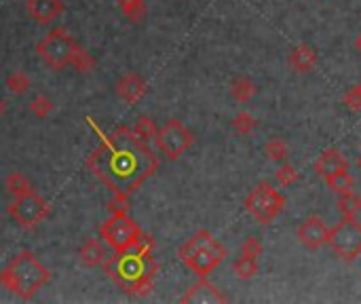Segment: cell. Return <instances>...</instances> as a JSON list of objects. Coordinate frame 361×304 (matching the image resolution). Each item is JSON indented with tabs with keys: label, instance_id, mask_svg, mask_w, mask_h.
<instances>
[{
	"label": "cell",
	"instance_id": "6da1fadb",
	"mask_svg": "<svg viewBox=\"0 0 361 304\" xmlns=\"http://www.w3.org/2000/svg\"><path fill=\"white\" fill-rule=\"evenodd\" d=\"M87 123L99 137L97 148L87 159V169L110 188L112 194L129 196L159 169L157 155H152L148 144L127 125H119L112 133H104L93 119H87Z\"/></svg>",
	"mask_w": 361,
	"mask_h": 304
},
{
	"label": "cell",
	"instance_id": "7a4b0ae2",
	"mask_svg": "<svg viewBox=\"0 0 361 304\" xmlns=\"http://www.w3.org/2000/svg\"><path fill=\"white\" fill-rule=\"evenodd\" d=\"M154 239L144 235L140 241L123 251H115V256L106 260V275L127 294V296H148L154 287V277L159 273V264L152 258Z\"/></svg>",
	"mask_w": 361,
	"mask_h": 304
},
{
	"label": "cell",
	"instance_id": "3957f363",
	"mask_svg": "<svg viewBox=\"0 0 361 304\" xmlns=\"http://www.w3.org/2000/svg\"><path fill=\"white\" fill-rule=\"evenodd\" d=\"M49 269L28 249L13 256L11 262L0 273V283L22 300H32L34 294L49 283Z\"/></svg>",
	"mask_w": 361,
	"mask_h": 304
},
{
	"label": "cell",
	"instance_id": "277c9868",
	"mask_svg": "<svg viewBox=\"0 0 361 304\" xmlns=\"http://www.w3.org/2000/svg\"><path fill=\"white\" fill-rule=\"evenodd\" d=\"M180 260L199 277H208L214 273L226 258V247L212 237L210 230L194 233L178 251Z\"/></svg>",
	"mask_w": 361,
	"mask_h": 304
},
{
	"label": "cell",
	"instance_id": "5b68a950",
	"mask_svg": "<svg viewBox=\"0 0 361 304\" xmlns=\"http://www.w3.org/2000/svg\"><path fill=\"white\" fill-rule=\"evenodd\" d=\"M76 49H78V42L64 28H53L36 44V53L44 60L49 68L60 72L72 64Z\"/></svg>",
	"mask_w": 361,
	"mask_h": 304
},
{
	"label": "cell",
	"instance_id": "8992f818",
	"mask_svg": "<svg viewBox=\"0 0 361 304\" xmlns=\"http://www.w3.org/2000/svg\"><path fill=\"white\" fill-rule=\"evenodd\" d=\"M243 205L260 224H271L283 212L285 196L279 190H275L269 182H262L245 196Z\"/></svg>",
	"mask_w": 361,
	"mask_h": 304
},
{
	"label": "cell",
	"instance_id": "52a82bcc",
	"mask_svg": "<svg viewBox=\"0 0 361 304\" xmlns=\"http://www.w3.org/2000/svg\"><path fill=\"white\" fill-rule=\"evenodd\" d=\"M99 235L110 249L123 251L140 241L142 228L127 216V212H119V214H112L110 220H106L99 226Z\"/></svg>",
	"mask_w": 361,
	"mask_h": 304
},
{
	"label": "cell",
	"instance_id": "ba28073f",
	"mask_svg": "<svg viewBox=\"0 0 361 304\" xmlns=\"http://www.w3.org/2000/svg\"><path fill=\"white\" fill-rule=\"evenodd\" d=\"M9 216L11 220L22 226V228H36L42 220H47L51 205L47 203L44 196H40L38 192H26L22 196H15V201L9 205Z\"/></svg>",
	"mask_w": 361,
	"mask_h": 304
},
{
	"label": "cell",
	"instance_id": "9c48e42d",
	"mask_svg": "<svg viewBox=\"0 0 361 304\" xmlns=\"http://www.w3.org/2000/svg\"><path fill=\"white\" fill-rule=\"evenodd\" d=\"M328 243L340 258L355 260L361 256V224L355 222V218H342L330 228Z\"/></svg>",
	"mask_w": 361,
	"mask_h": 304
},
{
	"label": "cell",
	"instance_id": "30bf717a",
	"mask_svg": "<svg viewBox=\"0 0 361 304\" xmlns=\"http://www.w3.org/2000/svg\"><path fill=\"white\" fill-rule=\"evenodd\" d=\"M192 133L178 121V119H171L167 121L159 131H157V137H154V142H157L159 150L163 152V155L171 161H178L184 152L192 146Z\"/></svg>",
	"mask_w": 361,
	"mask_h": 304
},
{
	"label": "cell",
	"instance_id": "8fae6325",
	"mask_svg": "<svg viewBox=\"0 0 361 304\" xmlns=\"http://www.w3.org/2000/svg\"><path fill=\"white\" fill-rule=\"evenodd\" d=\"M328 237H330V228L326 226V222L321 218H308L298 228V239L308 249L324 247L328 243Z\"/></svg>",
	"mask_w": 361,
	"mask_h": 304
},
{
	"label": "cell",
	"instance_id": "7c38bea8",
	"mask_svg": "<svg viewBox=\"0 0 361 304\" xmlns=\"http://www.w3.org/2000/svg\"><path fill=\"white\" fill-rule=\"evenodd\" d=\"M64 0H28V15L38 26H49L64 13Z\"/></svg>",
	"mask_w": 361,
	"mask_h": 304
},
{
	"label": "cell",
	"instance_id": "4fadbf2b",
	"mask_svg": "<svg viewBox=\"0 0 361 304\" xmlns=\"http://www.w3.org/2000/svg\"><path fill=\"white\" fill-rule=\"evenodd\" d=\"M146 81L137 72H127L117 81V95L125 101V104H137V101L146 95Z\"/></svg>",
	"mask_w": 361,
	"mask_h": 304
},
{
	"label": "cell",
	"instance_id": "5bb4252c",
	"mask_svg": "<svg viewBox=\"0 0 361 304\" xmlns=\"http://www.w3.org/2000/svg\"><path fill=\"white\" fill-rule=\"evenodd\" d=\"M228 298L205 277H201L199 283H194L182 298L180 302H194V304H212V302H226Z\"/></svg>",
	"mask_w": 361,
	"mask_h": 304
},
{
	"label": "cell",
	"instance_id": "9a60e30c",
	"mask_svg": "<svg viewBox=\"0 0 361 304\" xmlns=\"http://www.w3.org/2000/svg\"><path fill=\"white\" fill-rule=\"evenodd\" d=\"M78 256H81V262L89 269H97L101 264H106L108 260V247L97 241V239H87L81 249H78Z\"/></svg>",
	"mask_w": 361,
	"mask_h": 304
},
{
	"label": "cell",
	"instance_id": "2e32d148",
	"mask_svg": "<svg viewBox=\"0 0 361 304\" xmlns=\"http://www.w3.org/2000/svg\"><path fill=\"white\" fill-rule=\"evenodd\" d=\"M342 169H349V163L346 159L340 155V150L336 148H330V150H324L319 159L315 161V171L326 180L330 176H334L336 171H342Z\"/></svg>",
	"mask_w": 361,
	"mask_h": 304
},
{
	"label": "cell",
	"instance_id": "e0dca14e",
	"mask_svg": "<svg viewBox=\"0 0 361 304\" xmlns=\"http://www.w3.org/2000/svg\"><path fill=\"white\" fill-rule=\"evenodd\" d=\"M317 64V53H315V49L313 47H308V44H300L292 51V56H289V66L294 72H300V74H306V72H311Z\"/></svg>",
	"mask_w": 361,
	"mask_h": 304
},
{
	"label": "cell",
	"instance_id": "ac0fdd59",
	"mask_svg": "<svg viewBox=\"0 0 361 304\" xmlns=\"http://www.w3.org/2000/svg\"><path fill=\"white\" fill-rule=\"evenodd\" d=\"M117 7L131 24H144L148 15L146 0H117Z\"/></svg>",
	"mask_w": 361,
	"mask_h": 304
},
{
	"label": "cell",
	"instance_id": "d6986e66",
	"mask_svg": "<svg viewBox=\"0 0 361 304\" xmlns=\"http://www.w3.org/2000/svg\"><path fill=\"white\" fill-rule=\"evenodd\" d=\"M258 93V87H255V83L251 81V78H247V76H239L237 81H233V85H230V95L237 99V101H249L253 95Z\"/></svg>",
	"mask_w": 361,
	"mask_h": 304
},
{
	"label": "cell",
	"instance_id": "ffe728a7",
	"mask_svg": "<svg viewBox=\"0 0 361 304\" xmlns=\"http://www.w3.org/2000/svg\"><path fill=\"white\" fill-rule=\"evenodd\" d=\"M338 212L342 214V218H355L361 212V196L353 190L338 194Z\"/></svg>",
	"mask_w": 361,
	"mask_h": 304
},
{
	"label": "cell",
	"instance_id": "44dd1931",
	"mask_svg": "<svg viewBox=\"0 0 361 304\" xmlns=\"http://www.w3.org/2000/svg\"><path fill=\"white\" fill-rule=\"evenodd\" d=\"M233 271H235V275L241 281H249V279H253L258 275V258H251V256H245V253H241V256L233 264Z\"/></svg>",
	"mask_w": 361,
	"mask_h": 304
},
{
	"label": "cell",
	"instance_id": "7402d4cb",
	"mask_svg": "<svg viewBox=\"0 0 361 304\" xmlns=\"http://www.w3.org/2000/svg\"><path fill=\"white\" fill-rule=\"evenodd\" d=\"M326 184H328L330 190H334L336 194H344V192H351V190H353L355 178L349 174V169H342V171H336L334 176L326 178Z\"/></svg>",
	"mask_w": 361,
	"mask_h": 304
},
{
	"label": "cell",
	"instance_id": "603a6c76",
	"mask_svg": "<svg viewBox=\"0 0 361 304\" xmlns=\"http://www.w3.org/2000/svg\"><path fill=\"white\" fill-rule=\"evenodd\" d=\"M70 66H72L76 72H81V74H89V72L95 70L97 60L89 53L87 49L78 47V49H76V53H74V58H72V64H70Z\"/></svg>",
	"mask_w": 361,
	"mask_h": 304
},
{
	"label": "cell",
	"instance_id": "cb8c5ba5",
	"mask_svg": "<svg viewBox=\"0 0 361 304\" xmlns=\"http://www.w3.org/2000/svg\"><path fill=\"white\" fill-rule=\"evenodd\" d=\"M5 186H7V190H9L13 196H22V194H26V192H32V190H34V188H32V184L28 182V178H26L24 174H19V171L9 174V176H7V180H5Z\"/></svg>",
	"mask_w": 361,
	"mask_h": 304
},
{
	"label": "cell",
	"instance_id": "d4e9b609",
	"mask_svg": "<svg viewBox=\"0 0 361 304\" xmlns=\"http://www.w3.org/2000/svg\"><path fill=\"white\" fill-rule=\"evenodd\" d=\"M157 125H154V121L150 117H140L135 121V127H133V133L144 142V144H150L154 137H157Z\"/></svg>",
	"mask_w": 361,
	"mask_h": 304
},
{
	"label": "cell",
	"instance_id": "484cf974",
	"mask_svg": "<svg viewBox=\"0 0 361 304\" xmlns=\"http://www.w3.org/2000/svg\"><path fill=\"white\" fill-rule=\"evenodd\" d=\"M7 89L13 95H24L30 89V76L24 70H15L9 78H7Z\"/></svg>",
	"mask_w": 361,
	"mask_h": 304
},
{
	"label": "cell",
	"instance_id": "4316f807",
	"mask_svg": "<svg viewBox=\"0 0 361 304\" xmlns=\"http://www.w3.org/2000/svg\"><path fill=\"white\" fill-rule=\"evenodd\" d=\"M30 110H32V115L34 117H38V119H47L51 112H53V101H51L47 95H34V99L30 101Z\"/></svg>",
	"mask_w": 361,
	"mask_h": 304
},
{
	"label": "cell",
	"instance_id": "83f0119b",
	"mask_svg": "<svg viewBox=\"0 0 361 304\" xmlns=\"http://www.w3.org/2000/svg\"><path fill=\"white\" fill-rule=\"evenodd\" d=\"M233 129L239 133V135H249L253 129H255V125H258V121L251 117V115H247V112H239L235 119H233Z\"/></svg>",
	"mask_w": 361,
	"mask_h": 304
},
{
	"label": "cell",
	"instance_id": "f1b7e54d",
	"mask_svg": "<svg viewBox=\"0 0 361 304\" xmlns=\"http://www.w3.org/2000/svg\"><path fill=\"white\" fill-rule=\"evenodd\" d=\"M265 152H267V157H269L271 161H275V163H283V161L287 159V155H289L285 142H281V140H271V142L267 144Z\"/></svg>",
	"mask_w": 361,
	"mask_h": 304
},
{
	"label": "cell",
	"instance_id": "f546056e",
	"mask_svg": "<svg viewBox=\"0 0 361 304\" xmlns=\"http://www.w3.org/2000/svg\"><path fill=\"white\" fill-rule=\"evenodd\" d=\"M275 180H277L281 186H292V184L298 180V174H296V169H294L289 163H283V165L277 167V171H275Z\"/></svg>",
	"mask_w": 361,
	"mask_h": 304
},
{
	"label": "cell",
	"instance_id": "4dcf8cb0",
	"mask_svg": "<svg viewBox=\"0 0 361 304\" xmlns=\"http://www.w3.org/2000/svg\"><path fill=\"white\" fill-rule=\"evenodd\" d=\"M241 253H245V256H251V258H258L262 253V243L258 241V237H247L241 243Z\"/></svg>",
	"mask_w": 361,
	"mask_h": 304
},
{
	"label": "cell",
	"instance_id": "1f68e13d",
	"mask_svg": "<svg viewBox=\"0 0 361 304\" xmlns=\"http://www.w3.org/2000/svg\"><path fill=\"white\" fill-rule=\"evenodd\" d=\"M344 106L351 112H359L361 110V87H353L346 95H344Z\"/></svg>",
	"mask_w": 361,
	"mask_h": 304
},
{
	"label": "cell",
	"instance_id": "d6a6232c",
	"mask_svg": "<svg viewBox=\"0 0 361 304\" xmlns=\"http://www.w3.org/2000/svg\"><path fill=\"white\" fill-rule=\"evenodd\" d=\"M110 212L112 214H119V212H129V203H127V196L123 194H115V199L110 201Z\"/></svg>",
	"mask_w": 361,
	"mask_h": 304
},
{
	"label": "cell",
	"instance_id": "836d02e7",
	"mask_svg": "<svg viewBox=\"0 0 361 304\" xmlns=\"http://www.w3.org/2000/svg\"><path fill=\"white\" fill-rule=\"evenodd\" d=\"M5 112H7V104H5V99L0 97V117H3Z\"/></svg>",
	"mask_w": 361,
	"mask_h": 304
},
{
	"label": "cell",
	"instance_id": "e575fe53",
	"mask_svg": "<svg viewBox=\"0 0 361 304\" xmlns=\"http://www.w3.org/2000/svg\"><path fill=\"white\" fill-rule=\"evenodd\" d=\"M355 49H357V53H361V34H359L357 40H355Z\"/></svg>",
	"mask_w": 361,
	"mask_h": 304
},
{
	"label": "cell",
	"instance_id": "d590c367",
	"mask_svg": "<svg viewBox=\"0 0 361 304\" xmlns=\"http://www.w3.org/2000/svg\"><path fill=\"white\" fill-rule=\"evenodd\" d=\"M357 165H359V169H361V157L357 159Z\"/></svg>",
	"mask_w": 361,
	"mask_h": 304
},
{
	"label": "cell",
	"instance_id": "8d00e7d4",
	"mask_svg": "<svg viewBox=\"0 0 361 304\" xmlns=\"http://www.w3.org/2000/svg\"><path fill=\"white\" fill-rule=\"evenodd\" d=\"M359 87H361V85H359Z\"/></svg>",
	"mask_w": 361,
	"mask_h": 304
}]
</instances>
